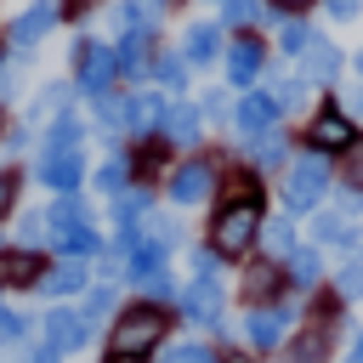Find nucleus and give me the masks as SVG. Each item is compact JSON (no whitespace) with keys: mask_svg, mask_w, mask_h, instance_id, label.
Segmentation results:
<instances>
[{"mask_svg":"<svg viewBox=\"0 0 363 363\" xmlns=\"http://www.w3.org/2000/svg\"><path fill=\"white\" fill-rule=\"evenodd\" d=\"M261 221H267V204H255V199H216L204 244L221 261H250L261 250Z\"/></svg>","mask_w":363,"mask_h":363,"instance_id":"f257e3e1","label":"nucleus"},{"mask_svg":"<svg viewBox=\"0 0 363 363\" xmlns=\"http://www.w3.org/2000/svg\"><path fill=\"white\" fill-rule=\"evenodd\" d=\"M329 193H335V159H323V153L301 147L278 170V199H284V216H295V221H306L312 210H323Z\"/></svg>","mask_w":363,"mask_h":363,"instance_id":"f03ea898","label":"nucleus"},{"mask_svg":"<svg viewBox=\"0 0 363 363\" xmlns=\"http://www.w3.org/2000/svg\"><path fill=\"white\" fill-rule=\"evenodd\" d=\"M170 306H153V301H136V306H119L113 323H108V363L119 357H153L170 335Z\"/></svg>","mask_w":363,"mask_h":363,"instance_id":"7ed1b4c3","label":"nucleus"},{"mask_svg":"<svg viewBox=\"0 0 363 363\" xmlns=\"http://www.w3.org/2000/svg\"><path fill=\"white\" fill-rule=\"evenodd\" d=\"M357 136H363V125L340 108V96H335V91H323V96H318V108H312V113H306V125H301V147H306V153H323V159H340Z\"/></svg>","mask_w":363,"mask_h":363,"instance_id":"20e7f679","label":"nucleus"},{"mask_svg":"<svg viewBox=\"0 0 363 363\" xmlns=\"http://www.w3.org/2000/svg\"><path fill=\"white\" fill-rule=\"evenodd\" d=\"M216 187H221V159H210V153H187V159H176L170 176H164V193H170L176 210H193V204L216 199Z\"/></svg>","mask_w":363,"mask_h":363,"instance_id":"39448f33","label":"nucleus"},{"mask_svg":"<svg viewBox=\"0 0 363 363\" xmlns=\"http://www.w3.org/2000/svg\"><path fill=\"white\" fill-rule=\"evenodd\" d=\"M113 85H119L113 45H102V40H91V34H79V40H74V91H79L85 102H102V96H113Z\"/></svg>","mask_w":363,"mask_h":363,"instance_id":"423d86ee","label":"nucleus"},{"mask_svg":"<svg viewBox=\"0 0 363 363\" xmlns=\"http://www.w3.org/2000/svg\"><path fill=\"white\" fill-rule=\"evenodd\" d=\"M221 68H227V85H233V91H250V85H261V79H267L272 51H267V40H261V34H227Z\"/></svg>","mask_w":363,"mask_h":363,"instance_id":"0eeeda50","label":"nucleus"},{"mask_svg":"<svg viewBox=\"0 0 363 363\" xmlns=\"http://www.w3.org/2000/svg\"><path fill=\"white\" fill-rule=\"evenodd\" d=\"M176 312H182V323L227 335V289H221V278H193L187 289H176Z\"/></svg>","mask_w":363,"mask_h":363,"instance_id":"6e6552de","label":"nucleus"},{"mask_svg":"<svg viewBox=\"0 0 363 363\" xmlns=\"http://www.w3.org/2000/svg\"><path fill=\"white\" fill-rule=\"evenodd\" d=\"M57 23H62V0H28V6L6 23V51L28 62V57H34V45H40Z\"/></svg>","mask_w":363,"mask_h":363,"instance_id":"1a4fd4ad","label":"nucleus"},{"mask_svg":"<svg viewBox=\"0 0 363 363\" xmlns=\"http://www.w3.org/2000/svg\"><path fill=\"white\" fill-rule=\"evenodd\" d=\"M295 306L289 301H278V306H250L244 312V346L250 352H278L289 335H295Z\"/></svg>","mask_w":363,"mask_h":363,"instance_id":"9d476101","label":"nucleus"},{"mask_svg":"<svg viewBox=\"0 0 363 363\" xmlns=\"http://www.w3.org/2000/svg\"><path fill=\"white\" fill-rule=\"evenodd\" d=\"M306 244H318V250H340V255H363V221H352V216H340V210H312L306 216Z\"/></svg>","mask_w":363,"mask_h":363,"instance_id":"9b49d317","label":"nucleus"},{"mask_svg":"<svg viewBox=\"0 0 363 363\" xmlns=\"http://www.w3.org/2000/svg\"><path fill=\"white\" fill-rule=\"evenodd\" d=\"M227 125H233L238 142H255V136H267V130L284 125V119H278V102H272L261 85H250V91L233 96V119H227Z\"/></svg>","mask_w":363,"mask_h":363,"instance_id":"f8f14e48","label":"nucleus"},{"mask_svg":"<svg viewBox=\"0 0 363 363\" xmlns=\"http://www.w3.org/2000/svg\"><path fill=\"white\" fill-rule=\"evenodd\" d=\"M238 295H244V306H278V301L289 295V284H284V261L250 255V267H244V278H238Z\"/></svg>","mask_w":363,"mask_h":363,"instance_id":"ddd939ff","label":"nucleus"},{"mask_svg":"<svg viewBox=\"0 0 363 363\" xmlns=\"http://www.w3.org/2000/svg\"><path fill=\"white\" fill-rule=\"evenodd\" d=\"M295 74H301L312 91H329V85H340V74H346V51H340L329 34H318V40L306 45V57L295 62Z\"/></svg>","mask_w":363,"mask_h":363,"instance_id":"4468645a","label":"nucleus"},{"mask_svg":"<svg viewBox=\"0 0 363 363\" xmlns=\"http://www.w3.org/2000/svg\"><path fill=\"white\" fill-rule=\"evenodd\" d=\"M153 51H159V34H142V28H125V34L113 40V68H119V79H130V85H142V79L153 74Z\"/></svg>","mask_w":363,"mask_h":363,"instance_id":"2eb2a0df","label":"nucleus"},{"mask_svg":"<svg viewBox=\"0 0 363 363\" xmlns=\"http://www.w3.org/2000/svg\"><path fill=\"white\" fill-rule=\"evenodd\" d=\"M159 142H164V147H187V153H193V147L204 142V113H199V102H187V96H182V102H170V108H164V119H159Z\"/></svg>","mask_w":363,"mask_h":363,"instance_id":"dca6fc26","label":"nucleus"},{"mask_svg":"<svg viewBox=\"0 0 363 363\" xmlns=\"http://www.w3.org/2000/svg\"><path fill=\"white\" fill-rule=\"evenodd\" d=\"M182 57H187V68H216L221 62V51H227V28L221 23H187V34H182V45H176Z\"/></svg>","mask_w":363,"mask_h":363,"instance_id":"f3484780","label":"nucleus"},{"mask_svg":"<svg viewBox=\"0 0 363 363\" xmlns=\"http://www.w3.org/2000/svg\"><path fill=\"white\" fill-rule=\"evenodd\" d=\"M295 159V136L284 130V125H272L267 136H255V142H244V164L255 170V176H272V170H284Z\"/></svg>","mask_w":363,"mask_h":363,"instance_id":"a211bd4d","label":"nucleus"},{"mask_svg":"<svg viewBox=\"0 0 363 363\" xmlns=\"http://www.w3.org/2000/svg\"><path fill=\"white\" fill-rule=\"evenodd\" d=\"M284 284H289L295 295L323 289V284H329V261H323V250H318V244H301L295 255H284Z\"/></svg>","mask_w":363,"mask_h":363,"instance_id":"6ab92c4d","label":"nucleus"},{"mask_svg":"<svg viewBox=\"0 0 363 363\" xmlns=\"http://www.w3.org/2000/svg\"><path fill=\"white\" fill-rule=\"evenodd\" d=\"M261 91L278 102V119H289V113H301L306 102H312V85L295 74V68H267V79H261Z\"/></svg>","mask_w":363,"mask_h":363,"instance_id":"aec40b11","label":"nucleus"},{"mask_svg":"<svg viewBox=\"0 0 363 363\" xmlns=\"http://www.w3.org/2000/svg\"><path fill=\"white\" fill-rule=\"evenodd\" d=\"M34 176H40V187H51V193L62 199V193H79V182H85V159H79V153H40Z\"/></svg>","mask_w":363,"mask_h":363,"instance_id":"412c9836","label":"nucleus"},{"mask_svg":"<svg viewBox=\"0 0 363 363\" xmlns=\"http://www.w3.org/2000/svg\"><path fill=\"white\" fill-rule=\"evenodd\" d=\"M40 340H51L57 352H79V346L91 340V329H85V318H79L74 306H51L45 323H40Z\"/></svg>","mask_w":363,"mask_h":363,"instance_id":"4be33fe9","label":"nucleus"},{"mask_svg":"<svg viewBox=\"0 0 363 363\" xmlns=\"http://www.w3.org/2000/svg\"><path fill=\"white\" fill-rule=\"evenodd\" d=\"M227 34H261V28H278L284 17L267 11V0H221V17H216Z\"/></svg>","mask_w":363,"mask_h":363,"instance_id":"5701e85b","label":"nucleus"},{"mask_svg":"<svg viewBox=\"0 0 363 363\" xmlns=\"http://www.w3.org/2000/svg\"><path fill=\"white\" fill-rule=\"evenodd\" d=\"M153 91H164L170 102H182V91H187V79H193V68H187V57L176 51V45H159L153 51Z\"/></svg>","mask_w":363,"mask_h":363,"instance_id":"b1692460","label":"nucleus"},{"mask_svg":"<svg viewBox=\"0 0 363 363\" xmlns=\"http://www.w3.org/2000/svg\"><path fill=\"white\" fill-rule=\"evenodd\" d=\"M170 6H176V0H113V23H119V34H125V28L159 34V23H164Z\"/></svg>","mask_w":363,"mask_h":363,"instance_id":"393cba45","label":"nucleus"},{"mask_svg":"<svg viewBox=\"0 0 363 363\" xmlns=\"http://www.w3.org/2000/svg\"><path fill=\"white\" fill-rule=\"evenodd\" d=\"M159 176H170V147H164L159 136H142L136 153H130V182L147 187V182H159Z\"/></svg>","mask_w":363,"mask_h":363,"instance_id":"a878e982","label":"nucleus"},{"mask_svg":"<svg viewBox=\"0 0 363 363\" xmlns=\"http://www.w3.org/2000/svg\"><path fill=\"white\" fill-rule=\"evenodd\" d=\"M34 289L51 295V301H62V295H85V289H91V272H85V261H57V267H45V278H40Z\"/></svg>","mask_w":363,"mask_h":363,"instance_id":"bb28decb","label":"nucleus"},{"mask_svg":"<svg viewBox=\"0 0 363 363\" xmlns=\"http://www.w3.org/2000/svg\"><path fill=\"white\" fill-rule=\"evenodd\" d=\"M306 238H301V221L295 216H272V221H261V250H267V261H284V255H295Z\"/></svg>","mask_w":363,"mask_h":363,"instance_id":"cd10ccee","label":"nucleus"},{"mask_svg":"<svg viewBox=\"0 0 363 363\" xmlns=\"http://www.w3.org/2000/svg\"><path fill=\"white\" fill-rule=\"evenodd\" d=\"M40 278H45V261H40V250H0V284L34 289Z\"/></svg>","mask_w":363,"mask_h":363,"instance_id":"c85d7f7f","label":"nucleus"},{"mask_svg":"<svg viewBox=\"0 0 363 363\" xmlns=\"http://www.w3.org/2000/svg\"><path fill=\"white\" fill-rule=\"evenodd\" d=\"M51 244L62 250V261H85V255H102V233L96 221H79V227H57Z\"/></svg>","mask_w":363,"mask_h":363,"instance_id":"c756f323","label":"nucleus"},{"mask_svg":"<svg viewBox=\"0 0 363 363\" xmlns=\"http://www.w3.org/2000/svg\"><path fill=\"white\" fill-rule=\"evenodd\" d=\"M318 34H323L318 23H306V17H284V23H278V57H284V62H301L306 45H312Z\"/></svg>","mask_w":363,"mask_h":363,"instance_id":"7c9ffc66","label":"nucleus"},{"mask_svg":"<svg viewBox=\"0 0 363 363\" xmlns=\"http://www.w3.org/2000/svg\"><path fill=\"white\" fill-rule=\"evenodd\" d=\"M79 142H85V119L68 108V113H57V119L45 125V147H40V153H79Z\"/></svg>","mask_w":363,"mask_h":363,"instance_id":"2f4dec72","label":"nucleus"},{"mask_svg":"<svg viewBox=\"0 0 363 363\" xmlns=\"http://www.w3.org/2000/svg\"><path fill=\"white\" fill-rule=\"evenodd\" d=\"M153 216V187H125V193H113V221L119 227H142Z\"/></svg>","mask_w":363,"mask_h":363,"instance_id":"473e14b6","label":"nucleus"},{"mask_svg":"<svg viewBox=\"0 0 363 363\" xmlns=\"http://www.w3.org/2000/svg\"><path fill=\"white\" fill-rule=\"evenodd\" d=\"M68 96H74V85H68V79H51V85H40V96H34V108H28V119H23V125H40V119H57V113H68Z\"/></svg>","mask_w":363,"mask_h":363,"instance_id":"72a5a7b5","label":"nucleus"},{"mask_svg":"<svg viewBox=\"0 0 363 363\" xmlns=\"http://www.w3.org/2000/svg\"><path fill=\"white\" fill-rule=\"evenodd\" d=\"M91 187H96V193H108V199H113V193H125V187H136V182H130V153H108V159L96 164Z\"/></svg>","mask_w":363,"mask_h":363,"instance_id":"f704fd0d","label":"nucleus"},{"mask_svg":"<svg viewBox=\"0 0 363 363\" xmlns=\"http://www.w3.org/2000/svg\"><path fill=\"white\" fill-rule=\"evenodd\" d=\"M329 289L352 306V301H363V255H340V267H329Z\"/></svg>","mask_w":363,"mask_h":363,"instance_id":"c9c22d12","label":"nucleus"},{"mask_svg":"<svg viewBox=\"0 0 363 363\" xmlns=\"http://www.w3.org/2000/svg\"><path fill=\"white\" fill-rule=\"evenodd\" d=\"M113 312H119V295H113V284H91V289H85V312H79V318H85V329H96L102 318L113 323Z\"/></svg>","mask_w":363,"mask_h":363,"instance_id":"e433bc0d","label":"nucleus"},{"mask_svg":"<svg viewBox=\"0 0 363 363\" xmlns=\"http://www.w3.org/2000/svg\"><path fill=\"white\" fill-rule=\"evenodd\" d=\"M335 187H346V193H363V136L335 159Z\"/></svg>","mask_w":363,"mask_h":363,"instance_id":"4c0bfd02","label":"nucleus"},{"mask_svg":"<svg viewBox=\"0 0 363 363\" xmlns=\"http://www.w3.org/2000/svg\"><path fill=\"white\" fill-rule=\"evenodd\" d=\"M45 221H51V233H57V227H79V221H91V210H85L79 193H62V199H51Z\"/></svg>","mask_w":363,"mask_h":363,"instance_id":"58836bf2","label":"nucleus"},{"mask_svg":"<svg viewBox=\"0 0 363 363\" xmlns=\"http://www.w3.org/2000/svg\"><path fill=\"white\" fill-rule=\"evenodd\" d=\"M23 79H28V62H23V57H11V51H6V57H0V108H6V102H17V96H23Z\"/></svg>","mask_w":363,"mask_h":363,"instance_id":"ea45409f","label":"nucleus"},{"mask_svg":"<svg viewBox=\"0 0 363 363\" xmlns=\"http://www.w3.org/2000/svg\"><path fill=\"white\" fill-rule=\"evenodd\" d=\"M159 363H221V352L204 346V340H176V346L159 352Z\"/></svg>","mask_w":363,"mask_h":363,"instance_id":"a19ab883","label":"nucleus"},{"mask_svg":"<svg viewBox=\"0 0 363 363\" xmlns=\"http://www.w3.org/2000/svg\"><path fill=\"white\" fill-rule=\"evenodd\" d=\"M199 113H204V125H227V119H233V96H227V85L204 91V96H199Z\"/></svg>","mask_w":363,"mask_h":363,"instance_id":"79ce46f5","label":"nucleus"},{"mask_svg":"<svg viewBox=\"0 0 363 363\" xmlns=\"http://www.w3.org/2000/svg\"><path fill=\"white\" fill-rule=\"evenodd\" d=\"M17 227H23V250H34V244H51V221H45V210H28Z\"/></svg>","mask_w":363,"mask_h":363,"instance_id":"37998d69","label":"nucleus"},{"mask_svg":"<svg viewBox=\"0 0 363 363\" xmlns=\"http://www.w3.org/2000/svg\"><path fill=\"white\" fill-rule=\"evenodd\" d=\"M318 11H323L335 28H346V23H357V17H363V0H318Z\"/></svg>","mask_w":363,"mask_h":363,"instance_id":"c03bdc74","label":"nucleus"},{"mask_svg":"<svg viewBox=\"0 0 363 363\" xmlns=\"http://www.w3.org/2000/svg\"><path fill=\"white\" fill-rule=\"evenodd\" d=\"M23 335H28V318L0 306V346H11V340H23Z\"/></svg>","mask_w":363,"mask_h":363,"instance_id":"a18cd8bd","label":"nucleus"},{"mask_svg":"<svg viewBox=\"0 0 363 363\" xmlns=\"http://www.w3.org/2000/svg\"><path fill=\"white\" fill-rule=\"evenodd\" d=\"M329 210H340V216H352V221H357V216H363V193L335 187V193H329Z\"/></svg>","mask_w":363,"mask_h":363,"instance_id":"49530a36","label":"nucleus"},{"mask_svg":"<svg viewBox=\"0 0 363 363\" xmlns=\"http://www.w3.org/2000/svg\"><path fill=\"white\" fill-rule=\"evenodd\" d=\"M267 11L272 17H306V11H318V0H267Z\"/></svg>","mask_w":363,"mask_h":363,"instance_id":"de8ad7c7","label":"nucleus"},{"mask_svg":"<svg viewBox=\"0 0 363 363\" xmlns=\"http://www.w3.org/2000/svg\"><path fill=\"white\" fill-rule=\"evenodd\" d=\"M340 108H346V113H352V119H357V125H363V79H357V85H346V91H340Z\"/></svg>","mask_w":363,"mask_h":363,"instance_id":"09e8293b","label":"nucleus"},{"mask_svg":"<svg viewBox=\"0 0 363 363\" xmlns=\"http://www.w3.org/2000/svg\"><path fill=\"white\" fill-rule=\"evenodd\" d=\"M23 363H62V352H57V346H51V340H34V346H28V357H23Z\"/></svg>","mask_w":363,"mask_h":363,"instance_id":"8fccbe9b","label":"nucleus"},{"mask_svg":"<svg viewBox=\"0 0 363 363\" xmlns=\"http://www.w3.org/2000/svg\"><path fill=\"white\" fill-rule=\"evenodd\" d=\"M11 204H17V176H11V170H0V216H6Z\"/></svg>","mask_w":363,"mask_h":363,"instance_id":"3c124183","label":"nucleus"},{"mask_svg":"<svg viewBox=\"0 0 363 363\" xmlns=\"http://www.w3.org/2000/svg\"><path fill=\"white\" fill-rule=\"evenodd\" d=\"M102 0H62V17H91Z\"/></svg>","mask_w":363,"mask_h":363,"instance_id":"603ef678","label":"nucleus"},{"mask_svg":"<svg viewBox=\"0 0 363 363\" xmlns=\"http://www.w3.org/2000/svg\"><path fill=\"white\" fill-rule=\"evenodd\" d=\"M6 147H11V153L28 147V125H11V130H6Z\"/></svg>","mask_w":363,"mask_h":363,"instance_id":"864d4df0","label":"nucleus"},{"mask_svg":"<svg viewBox=\"0 0 363 363\" xmlns=\"http://www.w3.org/2000/svg\"><path fill=\"white\" fill-rule=\"evenodd\" d=\"M340 363H363V329H352V346H346V357Z\"/></svg>","mask_w":363,"mask_h":363,"instance_id":"5fc2aeb1","label":"nucleus"},{"mask_svg":"<svg viewBox=\"0 0 363 363\" xmlns=\"http://www.w3.org/2000/svg\"><path fill=\"white\" fill-rule=\"evenodd\" d=\"M346 68H352V74H357V79H363V45H357V51H352V57H346Z\"/></svg>","mask_w":363,"mask_h":363,"instance_id":"6e6d98bb","label":"nucleus"},{"mask_svg":"<svg viewBox=\"0 0 363 363\" xmlns=\"http://www.w3.org/2000/svg\"><path fill=\"white\" fill-rule=\"evenodd\" d=\"M119 363H147V357H119Z\"/></svg>","mask_w":363,"mask_h":363,"instance_id":"4d7b16f0","label":"nucleus"},{"mask_svg":"<svg viewBox=\"0 0 363 363\" xmlns=\"http://www.w3.org/2000/svg\"><path fill=\"white\" fill-rule=\"evenodd\" d=\"M0 57H6V45H0Z\"/></svg>","mask_w":363,"mask_h":363,"instance_id":"13d9d810","label":"nucleus"},{"mask_svg":"<svg viewBox=\"0 0 363 363\" xmlns=\"http://www.w3.org/2000/svg\"><path fill=\"white\" fill-rule=\"evenodd\" d=\"M216 6H221V0H216Z\"/></svg>","mask_w":363,"mask_h":363,"instance_id":"bf43d9fd","label":"nucleus"}]
</instances>
